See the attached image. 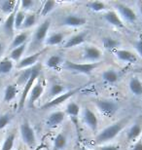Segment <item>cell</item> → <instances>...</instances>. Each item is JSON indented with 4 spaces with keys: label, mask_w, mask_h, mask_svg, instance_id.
I'll return each mask as SVG.
<instances>
[{
    "label": "cell",
    "mask_w": 142,
    "mask_h": 150,
    "mask_svg": "<svg viewBox=\"0 0 142 150\" xmlns=\"http://www.w3.org/2000/svg\"><path fill=\"white\" fill-rule=\"evenodd\" d=\"M129 122V119H121L119 121L112 123L111 125L107 126L104 129H102L100 132H98L95 136V142L98 144H106L109 142L119 136L124 129L126 128V124Z\"/></svg>",
    "instance_id": "obj_1"
},
{
    "label": "cell",
    "mask_w": 142,
    "mask_h": 150,
    "mask_svg": "<svg viewBox=\"0 0 142 150\" xmlns=\"http://www.w3.org/2000/svg\"><path fill=\"white\" fill-rule=\"evenodd\" d=\"M51 25H52V22H51V19H46L43 21V23L41 25H39L36 29L33 32V34L31 35V44H30V47L28 48V52L31 50V48L33 47L32 52L35 53V51L37 50L38 52V47L42 46L45 43V40L48 36L50 32V28H51Z\"/></svg>",
    "instance_id": "obj_2"
},
{
    "label": "cell",
    "mask_w": 142,
    "mask_h": 150,
    "mask_svg": "<svg viewBox=\"0 0 142 150\" xmlns=\"http://www.w3.org/2000/svg\"><path fill=\"white\" fill-rule=\"evenodd\" d=\"M93 105L102 116L106 118L114 117L119 111V104L109 98H95L93 100Z\"/></svg>",
    "instance_id": "obj_3"
},
{
    "label": "cell",
    "mask_w": 142,
    "mask_h": 150,
    "mask_svg": "<svg viewBox=\"0 0 142 150\" xmlns=\"http://www.w3.org/2000/svg\"><path fill=\"white\" fill-rule=\"evenodd\" d=\"M112 4L114 5V10L117 12L125 23L134 25L137 23L138 15L131 6L124 2H114Z\"/></svg>",
    "instance_id": "obj_4"
},
{
    "label": "cell",
    "mask_w": 142,
    "mask_h": 150,
    "mask_svg": "<svg viewBox=\"0 0 142 150\" xmlns=\"http://www.w3.org/2000/svg\"><path fill=\"white\" fill-rule=\"evenodd\" d=\"M20 136L23 144L28 148H34L37 144L36 133L28 120H23L20 124Z\"/></svg>",
    "instance_id": "obj_5"
},
{
    "label": "cell",
    "mask_w": 142,
    "mask_h": 150,
    "mask_svg": "<svg viewBox=\"0 0 142 150\" xmlns=\"http://www.w3.org/2000/svg\"><path fill=\"white\" fill-rule=\"evenodd\" d=\"M100 62H95V64H88V62H65L63 64V68L66 70L72 71L80 74L90 75L93 73L96 68L99 67Z\"/></svg>",
    "instance_id": "obj_6"
},
{
    "label": "cell",
    "mask_w": 142,
    "mask_h": 150,
    "mask_svg": "<svg viewBox=\"0 0 142 150\" xmlns=\"http://www.w3.org/2000/svg\"><path fill=\"white\" fill-rule=\"evenodd\" d=\"M82 57L84 62L88 64H95L100 62L103 59V52L98 47L92 44H87L82 49Z\"/></svg>",
    "instance_id": "obj_7"
},
{
    "label": "cell",
    "mask_w": 142,
    "mask_h": 150,
    "mask_svg": "<svg viewBox=\"0 0 142 150\" xmlns=\"http://www.w3.org/2000/svg\"><path fill=\"white\" fill-rule=\"evenodd\" d=\"M81 119L86 127L95 134H97L98 131V118L95 111H93L89 106H84L81 110Z\"/></svg>",
    "instance_id": "obj_8"
},
{
    "label": "cell",
    "mask_w": 142,
    "mask_h": 150,
    "mask_svg": "<svg viewBox=\"0 0 142 150\" xmlns=\"http://www.w3.org/2000/svg\"><path fill=\"white\" fill-rule=\"evenodd\" d=\"M87 23V19L84 16L77 13H68L64 15L59 22V25L65 28H77L84 26Z\"/></svg>",
    "instance_id": "obj_9"
},
{
    "label": "cell",
    "mask_w": 142,
    "mask_h": 150,
    "mask_svg": "<svg viewBox=\"0 0 142 150\" xmlns=\"http://www.w3.org/2000/svg\"><path fill=\"white\" fill-rule=\"evenodd\" d=\"M40 69H41V67L39 65V67H37V69L33 72V74L30 76L28 81L25 83V85L23 86V92H22V94H20V101H19V110H20V111H22V110L23 109V107H25V105L29 93H30V91H31L33 85L35 84V82L37 81L38 77H39V74H40Z\"/></svg>",
    "instance_id": "obj_10"
},
{
    "label": "cell",
    "mask_w": 142,
    "mask_h": 150,
    "mask_svg": "<svg viewBox=\"0 0 142 150\" xmlns=\"http://www.w3.org/2000/svg\"><path fill=\"white\" fill-rule=\"evenodd\" d=\"M88 35L89 32L88 30H83L77 33H73L66 38V40L63 42V44L61 45L62 49H71V48H75L77 46H81L87 41Z\"/></svg>",
    "instance_id": "obj_11"
},
{
    "label": "cell",
    "mask_w": 142,
    "mask_h": 150,
    "mask_svg": "<svg viewBox=\"0 0 142 150\" xmlns=\"http://www.w3.org/2000/svg\"><path fill=\"white\" fill-rule=\"evenodd\" d=\"M114 57L116 58L118 62H122V64H134L137 62V55L134 52H132L131 50H126L120 48L113 52Z\"/></svg>",
    "instance_id": "obj_12"
},
{
    "label": "cell",
    "mask_w": 142,
    "mask_h": 150,
    "mask_svg": "<svg viewBox=\"0 0 142 150\" xmlns=\"http://www.w3.org/2000/svg\"><path fill=\"white\" fill-rule=\"evenodd\" d=\"M43 52H44L43 50H40V51H38V52L29 54V55H28L26 57H23V59H20L16 64V68L18 70L22 71V70L28 69V68L35 67L38 62V59H40L41 55L43 54Z\"/></svg>",
    "instance_id": "obj_13"
},
{
    "label": "cell",
    "mask_w": 142,
    "mask_h": 150,
    "mask_svg": "<svg viewBox=\"0 0 142 150\" xmlns=\"http://www.w3.org/2000/svg\"><path fill=\"white\" fill-rule=\"evenodd\" d=\"M102 20L105 23H108L109 25L113 26L116 28H126V23L123 22V20L121 19V17L118 15V13L114 9H109L106 12L101 14Z\"/></svg>",
    "instance_id": "obj_14"
},
{
    "label": "cell",
    "mask_w": 142,
    "mask_h": 150,
    "mask_svg": "<svg viewBox=\"0 0 142 150\" xmlns=\"http://www.w3.org/2000/svg\"><path fill=\"white\" fill-rule=\"evenodd\" d=\"M44 91H45V82L38 78L28 95V100H26L28 105L29 107H32L34 105V103L42 97V95L44 94Z\"/></svg>",
    "instance_id": "obj_15"
},
{
    "label": "cell",
    "mask_w": 142,
    "mask_h": 150,
    "mask_svg": "<svg viewBox=\"0 0 142 150\" xmlns=\"http://www.w3.org/2000/svg\"><path fill=\"white\" fill-rule=\"evenodd\" d=\"M66 118H67V115L64 111H61V110L53 111L47 116L46 121H45V126H46L47 129H55L57 126L62 124Z\"/></svg>",
    "instance_id": "obj_16"
},
{
    "label": "cell",
    "mask_w": 142,
    "mask_h": 150,
    "mask_svg": "<svg viewBox=\"0 0 142 150\" xmlns=\"http://www.w3.org/2000/svg\"><path fill=\"white\" fill-rule=\"evenodd\" d=\"M69 36V33L66 31H57V32H49L48 36L45 40L44 45L46 47H55L62 45L66 38Z\"/></svg>",
    "instance_id": "obj_17"
},
{
    "label": "cell",
    "mask_w": 142,
    "mask_h": 150,
    "mask_svg": "<svg viewBox=\"0 0 142 150\" xmlns=\"http://www.w3.org/2000/svg\"><path fill=\"white\" fill-rule=\"evenodd\" d=\"M78 92H79V89H73V90H70V91L65 92L64 94L55 98L54 100L47 101V103L42 106V109H48V108H53V107L59 106L60 104H62L63 103H65L66 100H68L69 98H72L73 96L76 95Z\"/></svg>",
    "instance_id": "obj_18"
},
{
    "label": "cell",
    "mask_w": 142,
    "mask_h": 150,
    "mask_svg": "<svg viewBox=\"0 0 142 150\" xmlns=\"http://www.w3.org/2000/svg\"><path fill=\"white\" fill-rule=\"evenodd\" d=\"M142 134V121L136 120L129 126L126 132V137L129 142H135Z\"/></svg>",
    "instance_id": "obj_19"
},
{
    "label": "cell",
    "mask_w": 142,
    "mask_h": 150,
    "mask_svg": "<svg viewBox=\"0 0 142 150\" xmlns=\"http://www.w3.org/2000/svg\"><path fill=\"white\" fill-rule=\"evenodd\" d=\"M121 77H122L121 71L119 69H117V68H113V67L105 69L101 74L102 81L106 84H109V85H112V84L119 82Z\"/></svg>",
    "instance_id": "obj_20"
},
{
    "label": "cell",
    "mask_w": 142,
    "mask_h": 150,
    "mask_svg": "<svg viewBox=\"0 0 142 150\" xmlns=\"http://www.w3.org/2000/svg\"><path fill=\"white\" fill-rule=\"evenodd\" d=\"M30 31L29 30H25L20 31V33L15 34V36L11 40L10 44H9V50H13L15 48H18L22 45L28 44L29 39H30Z\"/></svg>",
    "instance_id": "obj_21"
},
{
    "label": "cell",
    "mask_w": 142,
    "mask_h": 150,
    "mask_svg": "<svg viewBox=\"0 0 142 150\" xmlns=\"http://www.w3.org/2000/svg\"><path fill=\"white\" fill-rule=\"evenodd\" d=\"M64 62V58L60 54H52L49 57H47V59L44 61V64L49 69L55 70L59 69L60 67H63Z\"/></svg>",
    "instance_id": "obj_22"
},
{
    "label": "cell",
    "mask_w": 142,
    "mask_h": 150,
    "mask_svg": "<svg viewBox=\"0 0 142 150\" xmlns=\"http://www.w3.org/2000/svg\"><path fill=\"white\" fill-rule=\"evenodd\" d=\"M17 11L18 10H16L14 13H12L11 15L6 17L4 23H3V25H2V29H3L4 34L8 38H10L11 40L15 36V30H16V29H15V16H16Z\"/></svg>",
    "instance_id": "obj_23"
},
{
    "label": "cell",
    "mask_w": 142,
    "mask_h": 150,
    "mask_svg": "<svg viewBox=\"0 0 142 150\" xmlns=\"http://www.w3.org/2000/svg\"><path fill=\"white\" fill-rule=\"evenodd\" d=\"M81 110H82V107L80 106V104L76 101L71 100L66 104L64 112L66 115L70 117L71 119H73L74 121H77L79 119V116L81 115Z\"/></svg>",
    "instance_id": "obj_24"
},
{
    "label": "cell",
    "mask_w": 142,
    "mask_h": 150,
    "mask_svg": "<svg viewBox=\"0 0 142 150\" xmlns=\"http://www.w3.org/2000/svg\"><path fill=\"white\" fill-rule=\"evenodd\" d=\"M19 6L20 1H17V0H4V1L0 2V12L7 17L12 13H14L16 10H18Z\"/></svg>",
    "instance_id": "obj_25"
},
{
    "label": "cell",
    "mask_w": 142,
    "mask_h": 150,
    "mask_svg": "<svg viewBox=\"0 0 142 150\" xmlns=\"http://www.w3.org/2000/svg\"><path fill=\"white\" fill-rule=\"evenodd\" d=\"M101 45L103 47V49L113 53L114 51L120 49L121 42L118 38L108 35V36H104L101 39Z\"/></svg>",
    "instance_id": "obj_26"
},
{
    "label": "cell",
    "mask_w": 142,
    "mask_h": 150,
    "mask_svg": "<svg viewBox=\"0 0 142 150\" xmlns=\"http://www.w3.org/2000/svg\"><path fill=\"white\" fill-rule=\"evenodd\" d=\"M19 94V87L17 84H8L3 92V101L6 103H12Z\"/></svg>",
    "instance_id": "obj_27"
},
{
    "label": "cell",
    "mask_w": 142,
    "mask_h": 150,
    "mask_svg": "<svg viewBox=\"0 0 142 150\" xmlns=\"http://www.w3.org/2000/svg\"><path fill=\"white\" fill-rule=\"evenodd\" d=\"M129 92L135 97H142V81L137 76H131L128 84Z\"/></svg>",
    "instance_id": "obj_28"
},
{
    "label": "cell",
    "mask_w": 142,
    "mask_h": 150,
    "mask_svg": "<svg viewBox=\"0 0 142 150\" xmlns=\"http://www.w3.org/2000/svg\"><path fill=\"white\" fill-rule=\"evenodd\" d=\"M65 92H67V89H66V87L64 85L56 82L52 83L49 87V90H48V98H49V100H54L55 98L64 94Z\"/></svg>",
    "instance_id": "obj_29"
},
{
    "label": "cell",
    "mask_w": 142,
    "mask_h": 150,
    "mask_svg": "<svg viewBox=\"0 0 142 150\" xmlns=\"http://www.w3.org/2000/svg\"><path fill=\"white\" fill-rule=\"evenodd\" d=\"M57 6V2L54 0H47L43 2V4L40 6V11H39V18H46L51 13H53L56 10Z\"/></svg>",
    "instance_id": "obj_30"
},
{
    "label": "cell",
    "mask_w": 142,
    "mask_h": 150,
    "mask_svg": "<svg viewBox=\"0 0 142 150\" xmlns=\"http://www.w3.org/2000/svg\"><path fill=\"white\" fill-rule=\"evenodd\" d=\"M85 6L95 13H104L107 10H109V6L106 2L103 1H88L85 3Z\"/></svg>",
    "instance_id": "obj_31"
},
{
    "label": "cell",
    "mask_w": 142,
    "mask_h": 150,
    "mask_svg": "<svg viewBox=\"0 0 142 150\" xmlns=\"http://www.w3.org/2000/svg\"><path fill=\"white\" fill-rule=\"evenodd\" d=\"M28 43L22 45V46H20L18 48H15V49L10 51V54H9L8 58L12 59L14 62H17L18 64L20 59H23V55L28 52Z\"/></svg>",
    "instance_id": "obj_32"
},
{
    "label": "cell",
    "mask_w": 142,
    "mask_h": 150,
    "mask_svg": "<svg viewBox=\"0 0 142 150\" xmlns=\"http://www.w3.org/2000/svg\"><path fill=\"white\" fill-rule=\"evenodd\" d=\"M68 143L67 136L64 132H60L57 134L53 142V148L54 150H63L66 148Z\"/></svg>",
    "instance_id": "obj_33"
},
{
    "label": "cell",
    "mask_w": 142,
    "mask_h": 150,
    "mask_svg": "<svg viewBox=\"0 0 142 150\" xmlns=\"http://www.w3.org/2000/svg\"><path fill=\"white\" fill-rule=\"evenodd\" d=\"M38 19H39V16L35 12H30V13H26V16H25V22L23 23V26H22V31H25V30H29L30 28H34L36 25V23L38 22Z\"/></svg>",
    "instance_id": "obj_34"
},
{
    "label": "cell",
    "mask_w": 142,
    "mask_h": 150,
    "mask_svg": "<svg viewBox=\"0 0 142 150\" xmlns=\"http://www.w3.org/2000/svg\"><path fill=\"white\" fill-rule=\"evenodd\" d=\"M16 67L14 62L9 58H4L0 59V76H5V75L10 74Z\"/></svg>",
    "instance_id": "obj_35"
},
{
    "label": "cell",
    "mask_w": 142,
    "mask_h": 150,
    "mask_svg": "<svg viewBox=\"0 0 142 150\" xmlns=\"http://www.w3.org/2000/svg\"><path fill=\"white\" fill-rule=\"evenodd\" d=\"M39 67V64H36L35 67H30V68H28V69H25V70H22V72L20 73L19 75V78H18L17 80V85L18 86H25V83L28 82V79L30 78V76L33 74V72L37 69V67Z\"/></svg>",
    "instance_id": "obj_36"
},
{
    "label": "cell",
    "mask_w": 142,
    "mask_h": 150,
    "mask_svg": "<svg viewBox=\"0 0 142 150\" xmlns=\"http://www.w3.org/2000/svg\"><path fill=\"white\" fill-rule=\"evenodd\" d=\"M15 142H16V134L11 133L9 134L7 137H5L2 142L1 150H13L15 146Z\"/></svg>",
    "instance_id": "obj_37"
},
{
    "label": "cell",
    "mask_w": 142,
    "mask_h": 150,
    "mask_svg": "<svg viewBox=\"0 0 142 150\" xmlns=\"http://www.w3.org/2000/svg\"><path fill=\"white\" fill-rule=\"evenodd\" d=\"M36 7H37V2L34 0H22V1H20L19 8L20 10L25 11V13L34 12Z\"/></svg>",
    "instance_id": "obj_38"
},
{
    "label": "cell",
    "mask_w": 142,
    "mask_h": 150,
    "mask_svg": "<svg viewBox=\"0 0 142 150\" xmlns=\"http://www.w3.org/2000/svg\"><path fill=\"white\" fill-rule=\"evenodd\" d=\"M25 16H26V13L25 11L20 10V8L18 9L16 16H15V29H16V30H20V29H22Z\"/></svg>",
    "instance_id": "obj_39"
},
{
    "label": "cell",
    "mask_w": 142,
    "mask_h": 150,
    "mask_svg": "<svg viewBox=\"0 0 142 150\" xmlns=\"http://www.w3.org/2000/svg\"><path fill=\"white\" fill-rule=\"evenodd\" d=\"M12 121V115L9 113H4L0 115V131L4 130Z\"/></svg>",
    "instance_id": "obj_40"
},
{
    "label": "cell",
    "mask_w": 142,
    "mask_h": 150,
    "mask_svg": "<svg viewBox=\"0 0 142 150\" xmlns=\"http://www.w3.org/2000/svg\"><path fill=\"white\" fill-rule=\"evenodd\" d=\"M132 47L134 49V53L142 59V38L136 39L132 43Z\"/></svg>",
    "instance_id": "obj_41"
},
{
    "label": "cell",
    "mask_w": 142,
    "mask_h": 150,
    "mask_svg": "<svg viewBox=\"0 0 142 150\" xmlns=\"http://www.w3.org/2000/svg\"><path fill=\"white\" fill-rule=\"evenodd\" d=\"M98 150H120V146L117 144H112V143H106V144L99 146Z\"/></svg>",
    "instance_id": "obj_42"
},
{
    "label": "cell",
    "mask_w": 142,
    "mask_h": 150,
    "mask_svg": "<svg viewBox=\"0 0 142 150\" xmlns=\"http://www.w3.org/2000/svg\"><path fill=\"white\" fill-rule=\"evenodd\" d=\"M129 150H142V139H139L137 142H135Z\"/></svg>",
    "instance_id": "obj_43"
},
{
    "label": "cell",
    "mask_w": 142,
    "mask_h": 150,
    "mask_svg": "<svg viewBox=\"0 0 142 150\" xmlns=\"http://www.w3.org/2000/svg\"><path fill=\"white\" fill-rule=\"evenodd\" d=\"M6 44L3 42L2 40H0V58L4 55V53H5V51H6Z\"/></svg>",
    "instance_id": "obj_44"
},
{
    "label": "cell",
    "mask_w": 142,
    "mask_h": 150,
    "mask_svg": "<svg viewBox=\"0 0 142 150\" xmlns=\"http://www.w3.org/2000/svg\"><path fill=\"white\" fill-rule=\"evenodd\" d=\"M77 150H92V149L87 148V147H85V146H81V145H79V146H78Z\"/></svg>",
    "instance_id": "obj_45"
},
{
    "label": "cell",
    "mask_w": 142,
    "mask_h": 150,
    "mask_svg": "<svg viewBox=\"0 0 142 150\" xmlns=\"http://www.w3.org/2000/svg\"><path fill=\"white\" fill-rule=\"evenodd\" d=\"M1 142H2V139H1V136H0V147H1Z\"/></svg>",
    "instance_id": "obj_46"
}]
</instances>
